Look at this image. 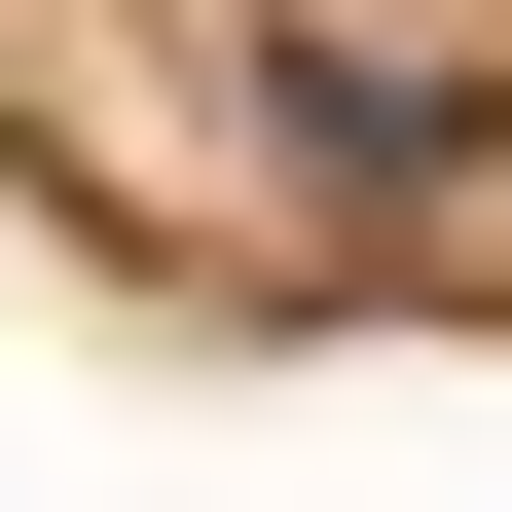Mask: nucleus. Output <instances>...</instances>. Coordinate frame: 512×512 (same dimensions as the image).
I'll use <instances>...</instances> for the list:
<instances>
[{"label": "nucleus", "instance_id": "f257e3e1", "mask_svg": "<svg viewBox=\"0 0 512 512\" xmlns=\"http://www.w3.org/2000/svg\"><path fill=\"white\" fill-rule=\"evenodd\" d=\"M256 110L330 183H476V74H403V37H256Z\"/></svg>", "mask_w": 512, "mask_h": 512}]
</instances>
